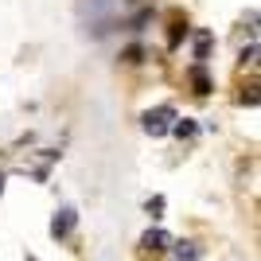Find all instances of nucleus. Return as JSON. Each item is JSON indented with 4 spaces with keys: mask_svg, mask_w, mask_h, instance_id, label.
<instances>
[{
    "mask_svg": "<svg viewBox=\"0 0 261 261\" xmlns=\"http://www.w3.org/2000/svg\"><path fill=\"white\" fill-rule=\"evenodd\" d=\"M199 253L203 250H199L195 242H175V257L179 261H199Z\"/></svg>",
    "mask_w": 261,
    "mask_h": 261,
    "instance_id": "nucleus-3",
    "label": "nucleus"
},
{
    "mask_svg": "<svg viewBox=\"0 0 261 261\" xmlns=\"http://www.w3.org/2000/svg\"><path fill=\"white\" fill-rule=\"evenodd\" d=\"M160 211H164V199H152V203H148V215L160 218Z\"/></svg>",
    "mask_w": 261,
    "mask_h": 261,
    "instance_id": "nucleus-6",
    "label": "nucleus"
},
{
    "mask_svg": "<svg viewBox=\"0 0 261 261\" xmlns=\"http://www.w3.org/2000/svg\"><path fill=\"white\" fill-rule=\"evenodd\" d=\"M70 226H74V211L63 207L59 215H55V222H51V234H55V238H66V234H70Z\"/></svg>",
    "mask_w": 261,
    "mask_h": 261,
    "instance_id": "nucleus-2",
    "label": "nucleus"
},
{
    "mask_svg": "<svg viewBox=\"0 0 261 261\" xmlns=\"http://www.w3.org/2000/svg\"><path fill=\"white\" fill-rule=\"evenodd\" d=\"M175 133H179V137H191V133H195V125H191V121H179V125H175Z\"/></svg>",
    "mask_w": 261,
    "mask_h": 261,
    "instance_id": "nucleus-5",
    "label": "nucleus"
},
{
    "mask_svg": "<svg viewBox=\"0 0 261 261\" xmlns=\"http://www.w3.org/2000/svg\"><path fill=\"white\" fill-rule=\"evenodd\" d=\"M0 191H4V175H0Z\"/></svg>",
    "mask_w": 261,
    "mask_h": 261,
    "instance_id": "nucleus-7",
    "label": "nucleus"
},
{
    "mask_svg": "<svg viewBox=\"0 0 261 261\" xmlns=\"http://www.w3.org/2000/svg\"><path fill=\"white\" fill-rule=\"evenodd\" d=\"M32 261H39V257H32Z\"/></svg>",
    "mask_w": 261,
    "mask_h": 261,
    "instance_id": "nucleus-8",
    "label": "nucleus"
},
{
    "mask_svg": "<svg viewBox=\"0 0 261 261\" xmlns=\"http://www.w3.org/2000/svg\"><path fill=\"white\" fill-rule=\"evenodd\" d=\"M175 113H172V106H160L156 113H144V129L152 133V137H164L168 133V121H172Z\"/></svg>",
    "mask_w": 261,
    "mask_h": 261,
    "instance_id": "nucleus-1",
    "label": "nucleus"
},
{
    "mask_svg": "<svg viewBox=\"0 0 261 261\" xmlns=\"http://www.w3.org/2000/svg\"><path fill=\"white\" fill-rule=\"evenodd\" d=\"M141 246H148V250H164V246H168V234H164V230H148V234L141 238Z\"/></svg>",
    "mask_w": 261,
    "mask_h": 261,
    "instance_id": "nucleus-4",
    "label": "nucleus"
}]
</instances>
